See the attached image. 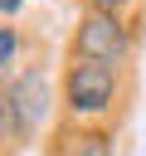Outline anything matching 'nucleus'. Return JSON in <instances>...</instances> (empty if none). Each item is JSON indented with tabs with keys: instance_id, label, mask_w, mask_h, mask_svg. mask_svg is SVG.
Wrapping results in <instances>:
<instances>
[{
	"instance_id": "f257e3e1",
	"label": "nucleus",
	"mask_w": 146,
	"mask_h": 156,
	"mask_svg": "<svg viewBox=\"0 0 146 156\" xmlns=\"http://www.w3.org/2000/svg\"><path fill=\"white\" fill-rule=\"evenodd\" d=\"M122 98V73L112 63H97V58H73L68 54V68H63V112L78 122V127H92L102 122Z\"/></svg>"
},
{
	"instance_id": "f03ea898",
	"label": "nucleus",
	"mask_w": 146,
	"mask_h": 156,
	"mask_svg": "<svg viewBox=\"0 0 146 156\" xmlns=\"http://www.w3.org/2000/svg\"><path fill=\"white\" fill-rule=\"evenodd\" d=\"M131 54V29L117 10H83L73 24V58H97V63H127Z\"/></svg>"
},
{
	"instance_id": "7ed1b4c3",
	"label": "nucleus",
	"mask_w": 146,
	"mask_h": 156,
	"mask_svg": "<svg viewBox=\"0 0 146 156\" xmlns=\"http://www.w3.org/2000/svg\"><path fill=\"white\" fill-rule=\"evenodd\" d=\"M5 102H10V127H15V141H29L49 112H54V88H49V73L39 63L19 68L15 83H5Z\"/></svg>"
},
{
	"instance_id": "20e7f679",
	"label": "nucleus",
	"mask_w": 146,
	"mask_h": 156,
	"mask_svg": "<svg viewBox=\"0 0 146 156\" xmlns=\"http://www.w3.org/2000/svg\"><path fill=\"white\" fill-rule=\"evenodd\" d=\"M54 156H112V132L107 127H68L58 136Z\"/></svg>"
},
{
	"instance_id": "39448f33",
	"label": "nucleus",
	"mask_w": 146,
	"mask_h": 156,
	"mask_svg": "<svg viewBox=\"0 0 146 156\" xmlns=\"http://www.w3.org/2000/svg\"><path fill=\"white\" fill-rule=\"evenodd\" d=\"M15 54H19V34H15L10 24H0V68L15 63Z\"/></svg>"
},
{
	"instance_id": "423d86ee",
	"label": "nucleus",
	"mask_w": 146,
	"mask_h": 156,
	"mask_svg": "<svg viewBox=\"0 0 146 156\" xmlns=\"http://www.w3.org/2000/svg\"><path fill=\"white\" fill-rule=\"evenodd\" d=\"M15 141V127H10V102H5V88H0V146Z\"/></svg>"
},
{
	"instance_id": "0eeeda50",
	"label": "nucleus",
	"mask_w": 146,
	"mask_h": 156,
	"mask_svg": "<svg viewBox=\"0 0 146 156\" xmlns=\"http://www.w3.org/2000/svg\"><path fill=\"white\" fill-rule=\"evenodd\" d=\"M122 5H131V0H88V10H117V15H122Z\"/></svg>"
},
{
	"instance_id": "6e6552de",
	"label": "nucleus",
	"mask_w": 146,
	"mask_h": 156,
	"mask_svg": "<svg viewBox=\"0 0 146 156\" xmlns=\"http://www.w3.org/2000/svg\"><path fill=\"white\" fill-rule=\"evenodd\" d=\"M19 5L24 0H0V15H19Z\"/></svg>"
}]
</instances>
